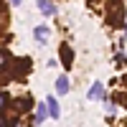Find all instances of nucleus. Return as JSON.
<instances>
[{"label":"nucleus","mask_w":127,"mask_h":127,"mask_svg":"<svg viewBox=\"0 0 127 127\" xmlns=\"http://www.w3.org/2000/svg\"><path fill=\"white\" fill-rule=\"evenodd\" d=\"M38 8H41V13H43V15H54V13H56V5L51 3V0H38Z\"/></svg>","instance_id":"1"},{"label":"nucleus","mask_w":127,"mask_h":127,"mask_svg":"<svg viewBox=\"0 0 127 127\" xmlns=\"http://www.w3.org/2000/svg\"><path fill=\"white\" fill-rule=\"evenodd\" d=\"M46 107H48V112H51V117H59V102H56L54 97L46 99Z\"/></svg>","instance_id":"6"},{"label":"nucleus","mask_w":127,"mask_h":127,"mask_svg":"<svg viewBox=\"0 0 127 127\" xmlns=\"http://www.w3.org/2000/svg\"><path fill=\"white\" fill-rule=\"evenodd\" d=\"M46 117H48V107H46V104H38V107H36V122L41 125Z\"/></svg>","instance_id":"4"},{"label":"nucleus","mask_w":127,"mask_h":127,"mask_svg":"<svg viewBox=\"0 0 127 127\" xmlns=\"http://www.w3.org/2000/svg\"><path fill=\"white\" fill-rule=\"evenodd\" d=\"M61 61H64V66H71V48H69V43H64L61 46Z\"/></svg>","instance_id":"3"},{"label":"nucleus","mask_w":127,"mask_h":127,"mask_svg":"<svg viewBox=\"0 0 127 127\" xmlns=\"http://www.w3.org/2000/svg\"><path fill=\"white\" fill-rule=\"evenodd\" d=\"M46 38H48V28H43V26H38V28H36V41H38V43H43Z\"/></svg>","instance_id":"7"},{"label":"nucleus","mask_w":127,"mask_h":127,"mask_svg":"<svg viewBox=\"0 0 127 127\" xmlns=\"http://www.w3.org/2000/svg\"><path fill=\"white\" fill-rule=\"evenodd\" d=\"M102 92H104V87H102V81H94L87 97H89V99H102Z\"/></svg>","instance_id":"2"},{"label":"nucleus","mask_w":127,"mask_h":127,"mask_svg":"<svg viewBox=\"0 0 127 127\" xmlns=\"http://www.w3.org/2000/svg\"><path fill=\"white\" fill-rule=\"evenodd\" d=\"M56 92H59V94H66V92H69V79H66V76H59V79H56Z\"/></svg>","instance_id":"5"},{"label":"nucleus","mask_w":127,"mask_h":127,"mask_svg":"<svg viewBox=\"0 0 127 127\" xmlns=\"http://www.w3.org/2000/svg\"><path fill=\"white\" fill-rule=\"evenodd\" d=\"M10 3H13V5H20V0H10Z\"/></svg>","instance_id":"8"}]
</instances>
